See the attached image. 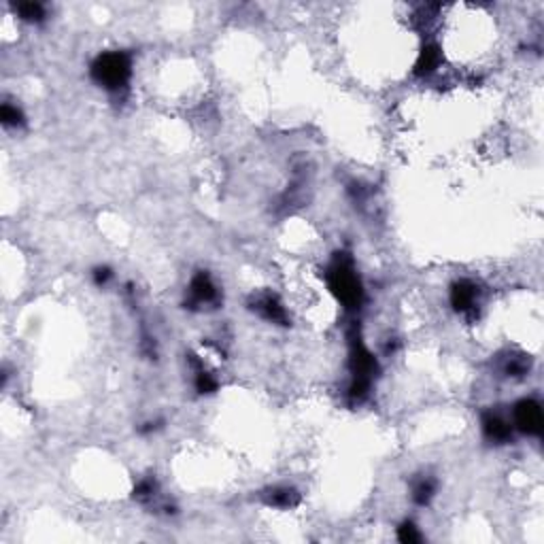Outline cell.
<instances>
[{
  "mask_svg": "<svg viewBox=\"0 0 544 544\" xmlns=\"http://www.w3.org/2000/svg\"><path fill=\"white\" fill-rule=\"evenodd\" d=\"M329 287L336 294V298L347 306V309H358L364 300V290L358 272L353 270L351 259H342L338 257L334 266L329 268Z\"/></svg>",
  "mask_w": 544,
  "mask_h": 544,
  "instance_id": "2",
  "label": "cell"
},
{
  "mask_svg": "<svg viewBox=\"0 0 544 544\" xmlns=\"http://www.w3.org/2000/svg\"><path fill=\"white\" fill-rule=\"evenodd\" d=\"M479 302V287L472 281H457L451 290V304L453 309L466 315H475Z\"/></svg>",
  "mask_w": 544,
  "mask_h": 544,
  "instance_id": "4",
  "label": "cell"
},
{
  "mask_svg": "<svg viewBox=\"0 0 544 544\" xmlns=\"http://www.w3.org/2000/svg\"><path fill=\"white\" fill-rule=\"evenodd\" d=\"M189 300L192 304H210L217 300V287L206 272H198L189 283Z\"/></svg>",
  "mask_w": 544,
  "mask_h": 544,
  "instance_id": "5",
  "label": "cell"
},
{
  "mask_svg": "<svg viewBox=\"0 0 544 544\" xmlns=\"http://www.w3.org/2000/svg\"><path fill=\"white\" fill-rule=\"evenodd\" d=\"M15 11L21 19H26V21H43L45 19V7L41 3H19V5H15Z\"/></svg>",
  "mask_w": 544,
  "mask_h": 544,
  "instance_id": "11",
  "label": "cell"
},
{
  "mask_svg": "<svg viewBox=\"0 0 544 544\" xmlns=\"http://www.w3.org/2000/svg\"><path fill=\"white\" fill-rule=\"evenodd\" d=\"M398 538H400V542H404V544L421 542V534H419V530L411 521H404V523L398 527Z\"/></svg>",
  "mask_w": 544,
  "mask_h": 544,
  "instance_id": "15",
  "label": "cell"
},
{
  "mask_svg": "<svg viewBox=\"0 0 544 544\" xmlns=\"http://www.w3.org/2000/svg\"><path fill=\"white\" fill-rule=\"evenodd\" d=\"M132 75V60L124 52L100 54L91 64V77L109 91H120L128 85Z\"/></svg>",
  "mask_w": 544,
  "mask_h": 544,
  "instance_id": "1",
  "label": "cell"
},
{
  "mask_svg": "<svg viewBox=\"0 0 544 544\" xmlns=\"http://www.w3.org/2000/svg\"><path fill=\"white\" fill-rule=\"evenodd\" d=\"M544 417L542 409L536 400H521L512 411V428L521 430L523 434L538 436L542 432Z\"/></svg>",
  "mask_w": 544,
  "mask_h": 544,
  "instance_id": "3",
  "label": "cell"
},
{
  "mask_svg": "<svg viewBox=\"0 0 544 544\" xmlns=\"http://www.w3.org/2000/svg\"><path fill=\"white\" fill-rule=\"evenodd\" d=\"M253 309H255L259 315H262L264 319H268V321H272V323H281V325H285V323H287V313H285V309H283V304H281L274 296H270V294H266V296H262V298H257Z\"/></svg>",
  "mask_w": 544,
  "mask_h": 544,
  "instance_id": "7",
  "label": "cell"
},
{
  "mask_svg": "<svg viewBox=\"0 0 544 544\" xmlns=\"http://www.w3.org/2000/svg\"><path fill=\"white\" fill-rule=\"evenodd\" d=\"M0 122H3L7 128H17V126L23 124V115H21V111L17 107L5 102L3 109H0Z\"/></svg>",
  "mask_w": 544,
  "mask_h": 544,
  "instance_id": "12",
  "label": "cell"
},
{
  "mask_svg": "<svg viewBox=\"0 0 544 544\" xmlns=\"http://www.w3.org/2000/svg\"><path fill=\"white\" fill-rule=\"evenodd\" d=\"M440 62H442V56H440V50L436 45H428V47H423V52L419 54V60H417V64H415V73L417 75H432L434 70L440 66Z\"/></svg>",
  "mask_w": 544,
  "mask_h": 544,
  "instance_id": "8",
  "label": "cell"
},
{
  "mask_svg": "<svg viewBox=\"0 0 544 544\" xmlns=\"http://www.w3.org/2000/svg\"><path fill=\"white\" fill-rule=\"evenodd\" d=\"M111 279H113V272L107 266H98L96 270H94V281H96V285H107Z\"/></svg>",
  "mask_w": 544,
  "mask_h": 544,
  "instance_id": "16",
  "label": "cell"
},
{
  "mask_svg": "<svg viewBox=\"0 0 544 544\" xmlns=\"http://www.w3.org/2000/svg\"><path fill=\"white\" fill-rule=\"evenodd\" d=\"M512 425L508 421H504L502 417L493 415V413H487L483 417V432L489 440H495V442H508L512 438Z\"/></svg>",
  "mask_w": 544,
  "mask_h": 544,
  "instance_id": "6",
  "label": "cell"
},
{
  "mask_svg": "<svg viewBox=\"0 0 544 544\" xmlns=\"http://www.w3.org/2000/svg\"><path fill=\"white\" fill-rule=\"evenodd\" d=\"M155 491H157L155 481H153V479H145V481H140V483L136 485V489H134V498L140 500V502H149V500H153Z\"/></svg>",
  "mask_w": 544,
  "mask_h": 544,
  "instance_id": "13",
  "label": "cell"
},
{
  "mask_svg": "<svg viewBox=\"0 0 544 544\" xmlns=\"http://www.w3.org/2000/svg\"><path fill=\"white\" fill-rule=\"evenodd\" d=\"M266 502L270 506H276V508H294L300 502V495L292 487H276V489L268 491Z\"/></svg>",
  "mask_w": 544,
  "mask_h": 544,
  "instance_id": "9",
  "label": "cell"
},
{
  "mask_svg": "<svg viewBox=\"0 0 544 544\" xmlns=\"http://www.w3.org/2000/svg\"><path fill=\"white\" fill-rule=\"evenodd\" d=\"M434 493H436V481H432L428 477L419 479L413 485V500L419 506H428L432 502V498H434Z\"/></svg>",
  "mask_w": 544,
  "mask_h": 544,
  "instance_id": "10",
  "label": "cell"
},
{
  "mask_svg": "<svg viewBox=\"0 0 544 544\" xmlns=\"http://www.w3.org/2000/svg\"><path fill=\"white\" fill-rule=\"evenodd\" d=\"M196 389L200 393H213V391H217V381L213 378L208 372H204L202 368L198 370L196 374Z\"/></svg>",
  "mask_w": 544,
  "mask_h": 544,
  "instance_id": "14",
  "label": "cell"
}]
</instances>
